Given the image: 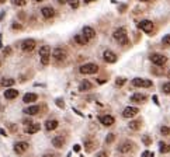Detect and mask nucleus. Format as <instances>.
Returning a JSON list of instances; mask_svg holds the SVG:
<instances>
[{
    "label": "nucleus",
    "instance_id": "1",
    "mask_svg": "<svg viewBox=\"0 0 170 157\" xmlns=\"http://www.w3.org/2000/svg\"><path fill=\"white\" fill-rule=\"evenodd\" d=\"M114 39H117L121 45H127L128 44V35H127V30L124 27L118 28L114 31Z\"/></svg>",
    "mask_w": 170,
    "mask_h": 157
},
{
    "label": "nucleus",
    "instance_id": "2",
    "mask_svg": "<svg viewBox=\"0 0 170 157\" xmlns=\"http://www.w3.org/2000/svg\"><path fill=\"white\" fill-rule=\"evenodd\" d=\"M40 56H41V63L48 65L49 63V56H51V46L44 45L40 48Z\"/></svg>",
    "mask_w": 170,
    "mask_h": 157
},
{
    "label": "nucleus",
    "instance_id": "3",
    "mask_svg": "<svg viewBox=\"0 0 170 157\" xmlns=\"http://www.w3.org/2000/svg\"><path fill=\"white\" fill-rule=\"evenodd\" d=\"M79 70L82 74H94V73H97L98 66L96 63H86V65H82Z\"/></svg>",
    "mask_w": 170,
    "mask_h": 157
},
{
    "label": "nucleus",
    "instance_id": "4",
    "mask_svg": "<svg viewBox=\"0 0 170 157\" xmlns=\"http://www.w3.org/2000/svg\"><path fill=\"white\" fill-rule=\"evenodd\" d=\"M150 61H152V63L156 65V66H163L167 62V57L160 53H153V55H150Z\"/></svg>",
    "mask_w": 170,
    "mask_h": 157
},
{
    "label": "nucleus",
    "instance_id": "5",
    "mask_svg": "<svg viewBox=\"0 0 170 157\" xmlns=\"http://www.w3.org/2000/svg\"><path fill=\"white\" fill-rule=\"evenodd\" d=\"M138 27H139L142 31H145L146 34H150V32H153L155 25H153L152 21H149V20H142L141 23H138Z\"/></svg>",
    "mask_w": 170,
    "mask_h": 157
},
{
    "label": "nucleus",
    "instance_id": "6",
    "mask_svg": "<svg viewBox=\"0 0 170 157\" xmlns=\"http://www.w3.org/2000/svg\"><path fill=\"white\" fill-rule=\"evenodd\" d=\"M52 56H54V59L56 62H62L66 57V51L62 48H55L54 52H52Z\"/></svg>",
    "mask_w": 170,
    "mask_h": 157
},
{
    "label": "nucleus",
    "instance_id": "7",
    "mask_svg": "<svg viewBox=\"0 0 170 157\" xmlns=\"http://www.w3.org/2000/svg\"><path fill=\"white\" fill-rule=\"evenodd\" d=\"M132 86H134V87L149 88V87H152V82H150V80H143V78H134V80H132Z\"/></svg>",
    "mask_w": 170,
    "mask_h": 157
},
{
    "label": "nucleus",
    "instance_id": "8",
    "mask_svg": "<svg viewBox=\"0 0 170 157\" xmlns=\"http://www.w3.org/2000/svg\"><path fill=\"white\" fill-rule=\"evenodd\" d=\"M132 149H134V143L129 142V140L122 142L121 145L118 146V151H120V153H129V151H132Z\"/></svg>",
    "mask_w": 170,
    "mask_h": 157
},
{
    "label": "nucleus",
    "instance_id": "9",
    "mask_svg": "<svg viewBox=\"0 0 170 157\" xmlns=\"http://www.w3.org/2000/svg\"><path fill=\"white\" fill-rule=\"evenodd\" d=\"M34 48H35V41L34 39H25V41H23L21 49L24 52H31V51H34Z\"/></svg>",
    "mask_w": 170,
    "mask_h": 157
},
{
    "label": "nucleus",
    "instance_id": "10",
    "mask_svg": "<svg viewBox=\"0 0 170 157\" xmlns=\"http://www.w3.org/2000/svg\"><path fill=\"white\" fill-rule=\"evenodd\" d=\"M97 145H98V143H97V140L91 139V138H87V139L85 140V150L90 153V151H93L94 149L97 147Z\"/></svg>",
    "mask_w": 170,
    "mask_h": 157
},
{
    "label": "nucleus",
    "instance_id": "11",
    "mask_svg": "<svg viewBox=\"0 0 170 157\" xmlns=\"http://www.w3.org/2000/svg\"><path fill=\"white\" fill-rule=\"evenodd\" d=\"M82 35L85 36L87 41H90V39H94L96 38V31L93 30L91 27H89V25H86L85 28H83V32H82Z\"/></svg>",
    "mask_w": 170,
    "mask_h": 157
},
{
    "label": "nucleus",
    "instance_id": "12",
    "mask_svg": "<svg viewBox=\"0 0 170 157\" xmlns=\"http://www.w3.org/2000/svg\"><path fill=\"white\" fill-rule=\"evenodd\" d=\"M138 112H139V109H138L137 107H127V108L122 111V117L124 118H132V117H135Z\"/></svg>",
    "mask_w": 170,
    "mask_h": 157
},
{
    "label": "nucleus",
    "instance_id": "13",
    "mask_svg": "<svg viewBox=\"0 0 170 157\" xmlns=\"http://www.w3.org/2000/svg\"><path fill=\"white\" fill-rule=\"evenodd\" d=\"M25 150H28V143L27 142H17L14 145V151L17 154L25 153Z\"/></svg>",
    "mask_w": 170,
    "mask_h": 157
},
{
    "label": "nucleus",
    "instance_id": "14",
    "mask_svg": "<svg viewBox=\"0 0 170 157\" xmlns=\"http://www.w3.org/2000/svg\"><path fill=\"white\" fill-rule=\"evenodd\" d=\"M98 119H100V122L104 126H111V125L116 122L114 117H111V115H101V117H98Z\"/></svg>",
    "mask_w": 170,
    "mask_h": 157
},
{
    "label": "nucleus",
    "instance_id": "15",
    "mask_svg": "<svg viewBox=\"0 0 170 157\" xmlns=\"http://www.w3.org/2000/svg\"><path fill=\"white\" fill-rule=\"evenodd\" d=\"M103 59L106 62H108V63H114V62H117V55L112 51H104Z\"/></svg>",
    "mask_w": 170,
    "mask_h": 157
},
{
    "label": "nucleus",
    "instance_id": "16",
    "mask_svg": "<svg viewBox=\"0 0 170 157\" xmlns=\"http://www.w3.org/2000/svg\"><path fill=\"white\" fill-rule=\"evenodd\" d=\"M129 100L132 101V103L141 104V103H145V101H146V95H145V94H141V93H135V94L131 95Z\"/></svg>",
    "mask_w": 170,
    "mask_h": 157
},
{
    "label": "nucleus",
    "instance_id": "17",
    "mask_svg": "<svg viewBox=\"0 0 170 157\" xmlns=\"http://www.w3.org/2000/svg\"><path fill=\"white\" fill-rule=\"evenodd\" d=\"M17 95H18V91L14 90V88H7L4 91V98H7V100H14V98H17Z\"/></svg>",
    "mask_w": 170,
    "mask_h": 157
},
{
    "label": "nucleus",
    "instance_id": "18",
    "mask_svg": "<svg viewBox=\"0 0 170 157\" xmlns=\"http://www.w3.org/2000/svg\"><path fill=\"white\" fill-rule=\"evenodd\" d=\"M40 129H41L40 124H31V125H28V126L25 128V133H28V135H34V133H37Z\"/></svg>",
    "mask_w": 170,
    "mask_h": 157
},
{
    "label": "nucleus",
    "instance_id": "19",
    "mask_svg": "<svg viewBox=\"0 0 170 157\" xmlns=\"http://www.w3.org/2000/svg\"><path fill=\"white\" fill-rule=\"evenodd\" d=\"M41 13H42V15L45 18H52L55 15V10L52 9V7H42V9H41Z\"/></svg>",
    "mask_w": 170,
    "mask_h": 157
},
{
    "label": "nucleus",
    "instance_id": "20",
    "mask_svg": "<svg viewBox=\"0 0 170 157\" xmlns=\"http://www.w3.org/2000/svg\"><path fill=\"white\" fill-rule=\"evenodd\" d=\"M37 98H38V95H37L35 93H27L24 95V98H23V101L24 103H34V101H37Z\"/></svg>",
    "mask_w": 170,
    "mask_h": 157
},
{
    "label": "nucleus",
    "instance_id": "21",
    "mask_svg": "<svg viewBox=\"0 0 170 157\" xmlns=\"http://www.w3.org/2000/svg\"><path fill=\"white\" fill-rule=\"evenodd\" d=\"M52 145H54L55 147L61 149L62 146L65 145V139L62 138V136H56V138H54V139H52Z\"/></svg>",
    "mask_w": 170,
    "mask_h": 157
},
{
    "label": "nucleus",
    "instance_id": "22",
    "mask_svg": "<svg viewBox=\"0 0 170 157\" xmlns=\"http://www.w3.org/2000/svg\"><path fill=\"white\" fill-rule=\"evenodd\" d=\"M91 87H93V84H91L89 80H83V82H80V84H79L80 91H87V90H90Z\"/></svg>",
    "mask_w": 170,
    "mask_h": 157
},
{
    "label": "nucleus",
    "instance_id": "23",
    "mask_svg": "<svg viewBox=\"0 0 170 157\" xmlns=\"http://www.w3.org/2000/svg\"><path fill=\"white\" fill-rule=\"evenodd\" d=\"M24 112L27 115H35V114L40 112V107H38V105H31V107H28V108H25Z\"/></svg>",
    "mask_w": 170,
    "mask_h": 157
},
{
    "label": "nucleus",
    "instance_id": "24",
    "mask_svg": "<svg viewBox=\"0 0 170 157\" xmlns=\"http://www.w3.org/2000/svg\"><path fill=\"white\" fill-rule=\"evenodd\" d=\"M45 128H46V130H54V129H56V128H58V121H55V119L46 121Z\"/></svg>",
    "mask_w": 170,
    "mask_h": 157
},
{
    "label": "nucleus",
    "instance_id": "25",
    "mask_svg": "<svg viewBox=\"0 0 170 157\" xmlns=\"http://www.w3.org/2000/svg\"><path fill=\"white\" fill-rule=\"evenodd\" d=\"M141 125H142V122H141L139 119H137V121H131L128 126H129V129H132V130H138L141 128Z\"/></svg>",
    "mask_w": 170,
    "mask_h": 157
},
{
    "label": "nucleus",
    "instance_id": "26",
    "mask_svg": "<svg viewBox=\"0 0 170 157\" xmlns=\"http://www.w3.org/2000/svg\"><path fill=\"white\" fill-rule=\"evenodd\" d=\"M14 83H15L14 78H3L0 84L3 86V87H11V86H14Z\"/></svg>",
    "mask_w": 170,
    "mask_h": 157
},
{
    "label": "nucleus",
    "instance_id": "27",
    "mask_svg": "<svg viewBox=\"0 0 170 157\" xmlns=\"http://www.w3.org/2000/svg\"><path fill=\"white\" fill-rule=\"evenodd\" d=\"M159 150H160V153H169L170 151V145L162 142L160 145H159Z\"/></svg>",
    "mask_w": 170,
    "mask_h": 157
},
{
    "label": "nucleus",
    "instance_id": "28",
    "mask_svg": "<svg viewBox=\"0 0 170 157\" xmlns=\"http://www.w3.org/2000/svg\"><path fill=\"white\" fill-rule=\"evenodd\" d=\"M75 41H76L79 45H85V44L89 42V41H87V39H86L83 35H76V36H75Z\"/></svg>",
    "mask_w": 170,
    "mask_h": 157
},
{
    "label": "nucleus",
    "instance_id": "29",
    "mask_svg": "<svg viewBox=\"0 0 170 157\" xmlns=\"http://www.w3.org/2000/svg\"><path fill=\"white\" fill-rule=\"evenodd\" d=\"M68 2H69L70 7H72L73 10L77 9V7H79V3H80V0H68Z\"/></svg>",
    "mask_w": 170,
    "mask_h": 157
},
{
    "label": "nucleus",
    "instance_id": "30",
    "mask_svg": "<svg viewBox=\"0 0 170 157\" xmlns=\"http://www.w3.org/2000/svg\"><path fill=\"white\" fill-rule=\"evenodd\" d=\"M125 83H127V78H124V77L117 78V80H116V86H117V87H122Z\"/></svg>",
    "mask_w": 170,
    "mask_h": 157
},
{
    "label": "nucleus",
    "instance_id": "31",
    "mask_svg": "<svg viewBox=\"0 0 170 157\" xmlns=\"http://www.w3.org/2000/svg\"><path fill=\"white\" fill-rule=\"evenodd\" d=\"M11 3L14 4V6H25V3H27V0H11Z\"/></svg>",
    "mask_w": 170,
    "mask_h": 157
},
{
    "label": "nucleus",
    "instance_id": "32",
    "mask_svg": "<svg viewBox=\"0 0 170 157\" xmlns=\"http://www.w3.org/2000/svg\"><path fill=\"white\" fill-rule=\"evenodd\" d=\"M142 142H143V145L149 146L150 143H152V139H150V138H149L148 135H143V136H142Z\"/></svg>",
    "mask_w": 170,
    "mask_h": 157
},
{
    "label": "nucleus",
    "instance_id": "33",
    "mask_svg": "<svg viewBox=\"0 0 170 157\" xmlns=\"http://www.w3.org/2000/svg\"><path fill=\"white\" fill-rule=\"evenodd\" d=\"M114 139H116V136H114V133H108L106 138V143H112L114 142Z\"/></svg>",
    "mask_w": 170,
    "mask_h": 157
},
{
    "label": "nucleus",
    "instance_id": "34",
    "mask_svg": "<svg viewBox=\"0 0 170 157\" xmlns=\"http://www.w3.org/2000/svg\"><path fill=\"white\" fill-rule=\"evenodd\" d=\"M162 91L166 94H170V83H164L163 87H162Z\"/></svg>",
    "mask_w": 170,
    "mask_h": 157
},
{
    "label": "nucleus",
    "instance_id": "35",
    "mask_svg": "<svg viewBox=\"0 0 170 157\" xmlns=\"http://www.w3.org/2000/svg\"><path fill=\"white\" fill-rule=\"evenodd\" d=\"M160 133H162V135H164V136L169 135V133H170V128L169 126H162L160 128Z\"/></svg>",
    "mask_w": 170,
    "mask_h": 157
},
{
    "label": "nucleus",
    "instance_id": "36",
    "mask_svg": "<svg viewBox=\"0 0 170 157\" xmlns=\"http://www.w3.org/2000/svg\"><path fill=\"white\" fill-rule=\"evenodd\" d=\"M162 42H163L164 45H170V34H169V35H164V36H163Z\"/></svg>",
    "mask_w": 170,
    "mask_h": 157
},
{
    "label": "nucleus",
    "instance_id": "37",
    "mask_svg": "<svg viewBox=\"0 0 170 157\" xmlns=\"http://www.w3.org/2000/svg\"><path fill=\"white\" fill-rule=\"evenodd\" d=\"M56 103V105L59 107V108H65V103H63V100H61V98H58V100L55 101Z\"/></svg>",
    "mask_w": 170,
    "mask_h": 157
},
{
    "label": "nucleus",
    "instance_id": "38",
    "mask_svg": "<svg viewBox=\"0 0 170 157\" xmlns=\"http://www.w3.org/2000/svg\"><path fill=\"white\" fill-rule=\"evenodd\" d=\"M7 126H9V129L11 130V132H17V125H14V124H9Z\"/></svg>",
    "mask_w": 170,
    "mask_h": 157
},
{
    "label": "nucleus",
    "instance_id": "39",
    "mask_svg": "<svg viewBox=\"0 0 170 157\" xmlns=\"http://www.w3.org/2000/svg\"><path fill=\"white\" fill-rule=\"evenodd\" d=\"M96 157H108V154H107V151H98Z\"/></svg>",
    "mask_w": 170,
    "mask_h": 157
},
{
    "label": "nucleus",
    "instance_id": "40",
    "mask_svg": "<svg viewBox=\"0 0 170 157\" xmlns=\"http://www.w3.org/2000/svg\"><path fill=\"white\" fill-rule=\"evenodd\" d=\"M11 27H13V30H23V25L21 24H17V23H14Z\"/></svg>",
    "mask_w": 170,
    "mask_h": 157
},
{
    "label": "nucleus",
    "instance_id": "41",
    "mask_svg": "<svg viewBox=\"0 0 170 157\" xmlns=\"http://www.w3.org/2000/svg\"><path fill=\"white\" fill-rule=\"evenodd\" d=\"M10 53H11V48L6 46V48H4V55H10Z\"/></svg>",
    "mask_w": 170,
    "mask_h": 157
},
{
    "label": "nucleus",
    "instance_id": "42",
    "mask_svg": "<svg viewBox=\"0 0 170 157\" xmlns=\"http://www.w3.org/2000/svg\"><path fill=\"white\" fill-rule=\"evenodd\" d=\"M42 157H58V154H54V153H46V154H44Z\"/></svg>",
    "mask_w": 170,
    "mask_h": 157
},
{
    "label": "nucleus",
    "instance_id": "43",
    "mask_svg": "<svg viewBox=\"0 0 170 157\" xmlns=\"http://www.w3.org/2000/svg\"><path fill=\"white\" fill-rule=\"evenodd\" d=\"M23 122H24V125H27V126H28V125H31V124H33V122H31V119H24V121H23Z\"/></svg>",
    "mask_w": 170,
    "mask_h": 157
},
{
    "label": "nucleus",
    "instance_id": "44",
    "mask_svg": "<svg viewBox=\"0 0 170 157\" xmlns=\"http://www.w3.org/2000/svg\"><path fill=\"white\" fill-rule=\"evenodd\" d=\"M73 150L76 151V153H77V151H80V146H79V145H75V147H73Z\"/></svg>",
    "mask_w": 170,
    "mask_h": 157
},
{
    "label": "nucleus",
    "instance_id": "45",
    "mask_svg": "<svg viewBox=\"0 0 170 157\" xmlns=\"http://www.w3.org/2000/svg\"><path fill=\"white\" fill-rule=\"evenodd\" d=\"M66 2H68V0H58V3H61V4H65Z\"/></svg>",
    "mask_w": 170,
    "mask_h": 157
},
{
    "label": "nucleus",
    "instance_id": "46",
    "mask_svg": "<svg viewBox=\"0 0 170 157\" xmlns=\"http://www.w3.org/2000/svg\"><path fill=\"white\" fill-rule=\"evenodd\" d=\"M0 133H2L3 136H6V130H4V129H0Z\"/></svg>",
    "mask_w": 170,
    "mask_h": 157
},
{
    "label": "nucleus",
    "instance_id": "47",
    "mask_svg": "<svg viewBox=\"0 0 170 157\" xmlns=\"http://www.w3.org/2000/svg\"><path fill=\"white\" fill-rule=\"evenodd\" d=\"M91 2H96V0H85V3H91Z\"/></svg>",
    "mask_w": 170,
    "mask_h": 157
},
{
    "label": "nucleus",
    "instance_id": "48",
    "mask_svg": "<svg viewBox=\"0 0 170 157\" xmlns=\"http://www.w3.org/2000/svg\"><path fill=\"white\" fill-rule=\"evenodd\" d=\"M148 157H155V154H153V153H150V151H149V154H148Z\"/></svg>",
    "mask_w": 170,
    "mask_h": 157
},
{
    "label": "nucleus",
    "instance_id": "49",
    "mask_svg": "<svg viewBox=\"0 0 170 157\" xmlns=\"http://www.w3.org/2000/svg\"><path fill=\"white\" fill-rule=\"evenodd\" d=\"M37 2H42V0H37Z\"/></svg>",
    "mask_w": 170,
    "mask_h": 157
},
{
    "label": "nucleus",
    "instance_id": "50",
    "mask_svg": "<svg viewBox=\"0 0 170 157\" xmlns=\"http://www.w3.org/2000/svg\"><path fill=\"white\" fill-rule=\"evenodd\" d=\"M169 77H170V70H169Z\"/></svg>",
    "mask_w": 170,
    "mask_h": 157
},
{
    "label": "nucleus",
    "instance_id": "51",
    "mask_svg": "<svg viewBox=\"0 0 170 157\" xmlns=\"http://www.w3.org/2000/svg\"><path fill=\"white\" fill-rule=\"evenodd\" d=\"M141 2H146V0H141Z\"/></svg>",
    "mask_w": 170,
    "mask_h": 157
},
{
    "label": "nucleus",
    "instance_id": "52",
    "mask_svg": "<svg viewBox=\"0 0 170 157\" xmlns=\"http://www.w3.org/2000/svg\"><path fill=\"white\" fill-rule=\"evenodd\" d=\"M0 2H3V0H0Z\"/></svg>",
    "mask_w": 170,
    "mask_h": 157
},
{
    "label": "nucleus",
    "instance_id": "53",
    "mask_svg": "<svg viewBox=\"0 0 170 157\" xmlns=\"http://www.w3.org/2000/svg\"><path fill=\"white\" fill-rule=\"evenodd\" d=\"M80 157H83V156H80Z\"/></svg>",
    "mask_w": 170,
    "mask_h": 157
}]
</instances>
